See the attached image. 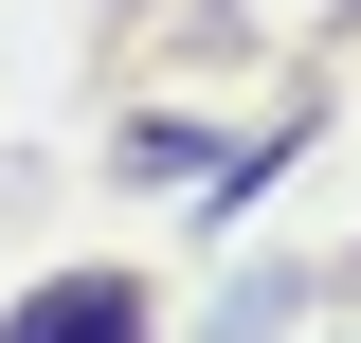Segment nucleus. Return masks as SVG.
<instances>
[{
  "label": "nucleus",
  "mask_w": 361,
  "mask_h": 343,
  "mask_svg": "<svg viewBox=\"0 0 361 343\" xmlns=\"http://www.w3.org/2000/svg\"><path fill=\"white\" fill-rule=\"evenodd\" d=\"M0 343H145V289H127V271H54Z\"/></svg>",
  "instance_id": "1"
}]
</instances>
